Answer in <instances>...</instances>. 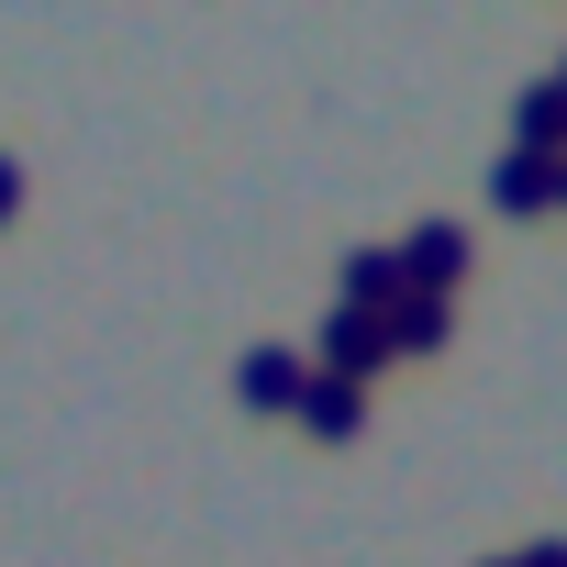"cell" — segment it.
I'll return each mask as SVG.
<instances>
[{
    "label": "cell",
    "instance_id": "cell-1",
    "mask_svg": "<svg viewBox=\"0 0 567 567\" xmlns=\"http://www.w3.org/2000/svg\"><path fill=\"white\" fill-rule=\"evenodd\" d=\"M312 368L368 390V379L390 368V334H379V312H346V301H334V312H323V346H312Z\"/></svg>",
    "mask_w": 567,
    "mask_h": 567
},
{
    "label": "cell",
    "instance_id": "cell-2",
    "mask_svg": "<svg viewBox=\"0 0 567 567\" xmlns=\"http://www.w3.org/2000/svg\"><path fill=\"white\" fill-rule=\"evenodd\" d=\"M401 278L423 301H456V278H467V223H412L401 234Z\"/></svg>",
    "mask_w": 567,
    "mask_h": 567
},
{
    "label": "cell",
    "instance_id": "cell-3",
    "mask_svg": "<svg viewBox=\"0 0 567 567\" xmlns=\"http://www.w3.org/2000/svg\"><path fill=\"white\" fill-rule=\"evenodd\" d=\"M301 379H312V357H290V346H245V357H234V401H245V412H290Z\"/></svg>",
    "mask_w": 567,
    "mask_h": 567
},
{
    "label": "cell",
    "instance_id": "cell-4",
    "mask_svg": "<svg viewBox=\"0 0 567 567\" xmlns=\"http://www.w3.org/2000/svg\"><path fill=\"white\" fill-rule=\"evenodd\" d=\"M290 423H301V434H323V445H346V434L368 423V390H357V379H323V368H312V379H301V401H290Z\"/></svg>",
    "mask_w": 567,
    "mask_h": 567
},
{
    "label": "cell",
    "instance_id": "cell-5",
    "mask_svg": "<svg viewBox=\"0 0 567 567\" xmlns=\"http://www.w3.org/2000/svg\"><path fill=\"white\" fill-rule=\"evenodd\" d=\"M379 334H390V357H434V346L456 334V301H423V290H401V301L379 312Z\"/></svg>",
    "mask_w": 567,
    "mask_h": 567
},
{
    "label": "cell",
    "instance_id": "cell-6",
    "mask_svg": "<svg viewBox=\"0 0 567 567\" xmlns=\"http://www.w3.org/2000/svg\"><path fill=\"white\" fill-rule=\"evenodd\" d=\"M412 290V278H401V245H357L346 256V312H390Z\"/></svg>",
    "mask_w": 567,
    "mask_h": 567
},
{
    "label": "cell",
    "instance_id": "cell-7",
    "mask_svg": "<svg viewBox=\"0 0 567 567\" xmlns=\"http://www.w3.org/2000/svg\"><path fill=\"white\" fill-rule=\"evenodd\" d=\"M489 200H501V212H545V200H556V156H534V145H512V156L489 167Z\"/></svg>",
    "mask_w": 567,
    "mask_h": 567
},
{
    "label": "cell",
    "instance_id": "cell-8",
    "mask_svg": "<svg viewBox=\"0 0 567 567\" xmlns=\"http://www.w3.org/2000/svg\"><path fill=\"white\" fill-rule=\"evenodd\" d=\"M512 145H534V156H567V90H556V79H534V90L512 101Z\"/></svg>",
    "mask_w": 567,
    "mask_h": 567
},
{
    "label": "cell",
    "instance_id": "cell-9",
    "mask_svg": "<svg viewBox=\"0 0 567 567\" xmlns=\"http://www.w3.org/2000/svg\"><path fill=\"white\" fill-rule=\"evenodd\" d=\"M512 567H567V534H545V545H523Z\"/></svg>",
    "mask_w": 567,
    "mask_h": 567
},
{
    "label": "cell",
    "instance_id": "cell-10",
    "mask_svg": "<svg viewBox=\"0 0 567 567\" xmlns=\"http://www.w3.org/2000/svg\"><path fill=\"white\" fill-rule=\"evenodd\" d=\"M12 212H23V167H12V156H0V223H12Z\"/></svg>",
    "mask_w": 567,
    "mask_h": 567
},
{
    "label": "cell",
    "instance_id": "cell-11",
    "mask_svg": "<svg viewBox=\"0 0 567 567\" xmlns=\"http://www.w3.org/2000/svg\"><path fill=\"white\" fill-rule=\"evenodd\" d=\"M478 567H512V556H478Z\"/></svg>",
    "mask_w": 567,
    "mask_h": 567
}]
</instances>
